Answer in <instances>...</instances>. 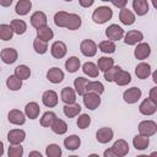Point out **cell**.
<instances>
[{
	"instance_id": "obj_21",
	"label": "cell",
	"mask_w": 157,
	"mask_h": 157,
	"mask_svg": "<svg viewBox=\"0 0 157 157\" xmlns=\"http://www.w3.org/2000/svg\"><path fill=\"white\" fill-rule=\"evenodd\" d=\"M39 113H40V108H39V104L37 102H28L25 105V115H26V118H29V119L34 120V119H37L39 117Z\"/></svg>"
},
{
	"instance_id": "obj_7",
	"label": "cell",
	"mask_w": 157,
	"mask_h": 157,
	"mask_svg": "<svg viewBox=\"0 0 157 157\" xmlns=\"http://www.w3.org/2000/svg\"><path fill=\"white\" fill-rule=\"evenodd\" d=\"M123 38H124L125 44H128V45H136L137 43L142 42L144 33L141 31H137V29H131V31H128L126 33H124Z\"/></svg>"
},
{
	"instance_id": "obj_5",
	"label": "cell",
	"mask_w": 157,
	"mask_h": 157,
	"mask_svg": "<svg viewBox=\"0 0 157 157\" xmlns=\"http://www.w3.org/2000/svg\"><path fill=\"white\" fill-rule=\"evenodd\" d=\"M124 33H125L124 29H123L120 26L115 25V23L109 25V26L105 28V36H107V38H108L109 40H113V42H117V40L123 39Z\"/></svg>"
},
{
	"instance_id": "obj_13",
	"label": "cell",
	"mask_w": 157,
	"mask_h": 157,
	"mask_svg": "<svg viewBox=\"0 0 157 157\" xmlns=\"http://www.w3.org/2000/svg\"><path fill=\"white\" fill-rule=\"evenodd\" d=\"M139 112H140L142 115H146V117L153 115V114L157 112V104L153 103L150 98H145V99L140 103V105H139Z\"/></svg>"
},
{
	"instance_id": "obj_33",
	"label": "cell",
	"mask_w": 157,
	"mask_h": 157,
	"mask_svg": "<svg viewBox=\"0 0 157 157\" xmlns=\"http://www.w3.org/2000/svg\"><path fill=\"white\" fill-rule=\"evenodd\" d=\"M81 67V61L77 56H70L69 59H66L65 61V69L67 72L70 74H75L76 71H78V69Z\"/></svg>"
},
{
	"instance_id": "obj_17",
	"label": "cell",
	"mask_w": 157,
	"mask_h": 157,
	"mask_svg": "<svg viewBox=\"0 0 157 157\" xmlns=\"http://www.w3.org/2000/svg\"><path fill=\"white\" fill-rule=\"evenodd\" d=\"M29 21H31L32 27H34L36 29H38V28H40L43 26H47L48 18H47V15L43 11H36V12L32 13Z\"/></svg>"
},
{
	"instance_id": "obj_6",
	"label": "cell",
	"mask_w": 157,
	"mask_h": 157,
	"mask_svg": "<svg viewBox=\"0 0 157 157\" xmlns=\"http://www.w3.org/2000/svg\"><path fill=\"white\" fill-rule=\"evenodd\" d=\"M141 96H142V91L139 87H131V88H128L126 91H124L123 99L128 104H134L141 98Z\"/></svg>"
},
{
	"instance_id": "obj_22",
	"label": "cell",
	"mask_w": 157,
	"mask_h": 157,
	"mask_svg": "<svg viewBox=\"0 0 157 157\" xmlns=\"http://www.w3.org/2000/svg\"><path fill=\"white\" fill-rule=\"evenodd\" d=\"M132 10L137 16H145L148 10L150 5L147 0H132Z\"/></svg>"
},
{
	"instance_id": "obj_15",
	"label": "cell",
	"mask_w": 157,
	"mask_h": 157,
	"mask_svg": "<svg viewBox=\"0 0 157 157\" xmlns=\"http://www.w3.org/2000/svg\"><path fill=\"white\" fill-rule=\"evenodd\" d=\"M64 77H65V75H64V71H63L61 69L56 67V66H54V67H50V69L47 71V80H48L49 82L54 83V85L63 82Z\"/></svg>"
},
{
	"instance_id": "obj_56",
	"label": "cell",
	"mask_w": 157,
	"mask_h": 157,
	"mask_svg": "<svg viewBox=\"0 0 157 157\" xmlns=\"http://www.w3.org/2000/svg\"><path fill=\"white\" fill-rule=\"evenodd\" d=\"M151 74H152V80H153V82L157 83V75H156V72H151Z\"/></svg>"
},
{
	"instance_id": "obj_42",
	"label": "cell",
	"mask_w": 157,
	"mask_h": 157,
	"mask_svg": "<svg viewBox=\"0 0 157 157\" xmlns=\"http://www.w3.org/2000/svg\"><path fill=\"white\" fill-rule=\"evenodd\" d=\"M55 119H56V114H55L54 112H52V110H48V112H45V113L42 115L39 123H40V125H42L43 128H50V125L53 124V121H54Z\"/></svg>"
},
{
	"instance_id": "obj_20",
	"label": "cell",
	"mask_w": 157,
	"mask_h": 157,
	"mask_svg": "<svg viewBox=\"0 0 157 157\" xmlns=\"http://www.w3.org/2000/svg\"><path fill=\"white\" fill-rule=\"evenodd\" d=\"M152 70H151V65L148 63H145V61H141L140 64L136 65L135 67V75L137 76V78L140 80H145L150 75H151Z\"/></svg>"
},
{
	"instance_id": "obj_40",
	"label": "cell",
	"mask_w": 157,
	"mask_h": 157,
	"mask_svg": "<svg viewBox=\"0 0 157 157\" xmlns=\"http://www.w3.org/2000/svg\"><path fill=\"white\" fill-rule=\"evenodd\" d=\"M96 65H97L99 71L104 72L105 70H108L109 67H112L114 65V59H112L109 56H101V58H98V61Z\"/></svg>"
},
{
	"instance_id": "obj_16",
	"label": "cell",
	"mask_w": 157,
	"mask_h": 157,
	"mask_svg": "<svg viewBox=\"0 0 157 157\" xmlns=\"http://www.w3.org/2000/svg\"><path fill=\"white\" fill-rule=\"evenodd\" d=\"M7 120L12 125H23L26 123V115L20 109H11L7 114Z\"/></svg>"
},
{
	"instance_id": "obj_19",
	"label": "cell",
	"mask_w": 157,
	"mask_h": 157,
	"mask_svg": "<svg viewBox=\"0 0 157 157\" xmlns=\"http://www.w3.org/2000/svg\"><path fill=\"white\" fill-rule=\"evenodd\" d=\"M135 20H136V16H135V13H134L131 10H129V9H126V7L120 9V12H119V21H120L123 25H125V26H131V25L135 23Z\"/></svg>"
},
{
	"instance_id": "obj_14",
	"label": "cell",
	"mask_w": 157,
	"mask_h": 157,
	"mask_svg": "<svg viewBox=\"0 0 157 157\" xmlns=\"http://www.w3.org/2000/svg\"><path fill=\"white\" fill-rule=\"evenodd\" d=\"M0 58H1V60H2L5 64L11 65V64H13V63L17 60L18 53H17V50H16L15 48H4V49L0 52Z\"/></svg>"
},
{
	"instance_id": "obj_53",
	"label": "cell",
	"mask_w": 157,
	"mask_h": 157,
	"mask_svg": "<svg viewBox=\"0 0 157 157\" xmlns=\"http://www.w3.org/2000/svg\"><path fill=\"white\" fill-rule=\"evenodd\" d=\"M12 2H13V0H0V5L4 7H9Z\"/></svg>"
},
{
	"instance_id": "obj_45",
	"label": "cell",
	"mask_w": 157,
	"mask_h": 157,
	"mask_svg": "<svg viewBox=\"0 0 157 157\" xmlns=\"http://www.w3.org/2000/svg\"><path fill=\"white\" fill-rule=\"evenodd\" d=\"M61 153L63 151L58 144H49L45 148V155L48 157H60Z\"/></svg>"
},
{
	"instance_id": "obj_27",
	"label": "cell",
	"mask_w": 157,
	"mask_h": 157,
	"mask_svg": "<svg viewBox=\"0 0 157 157\" xmlns=\"http://www.w3.org/2000/svg\"><path fill=\"white\" fill-rule=\"evenodd\" d=\"M88 78L83 77V76H78L74 80V90L76 92V94L78 96H83L86 93V86L88 83Z\"/></svg>"
},
{
	"instance_id": "obj_59",
	"label": "cell",
	"mask_w": 157,
	"mask_h": 157,
	"mask_svg": "<svg viewBox=\"0 0 157 157\" xmlns=\"http://www.w3.org/2000/svg\"><path fill=\"white\" fill-rule=\"evenodd\" d=\"M0 71H1V67H0Z\"/></svg>"
},
{
	"instance_id": "obj_38",
	"label": "cell",
	"mask_w": 157,
	"mask_h": 157,
	"mask_svg": "<svg viewBox=\"0 0 157 157\" xmlns=\"http://www.w3.org/2000/svg\"><path fill=\"white\" fill-rule=\"evenodd\" d=\"M15 75H16L18 78H21L22 81L28 80V78L31 77V69H29L27 65L21 64V65H18V66L15 67Z\"/></svg>"
},
{
	"instance_id": "obj_9",
	"label": "cell",
	"mask_w": 157,
	"mask_h": 157,
	"mask_svg": "<svg viewBox=\"0 0 157 157\" xmlns=\"http://www.w3.org/2000/svg\"><path fill=\"white\" fill-rule=\"evenodd\" d=\"M134 55L137 60H145L151 55V47L148 43L140 42L136 44V48L134 49Z\"/></svg>"
},
{
	"instance_id": "obj_23",
	"label": "cell",
	"mask_w": 157,
	"mask_h": 157,
	"mask_svg": "<svg viewBox=\"0 0 157 157\" xmlns=\"http://www.w3.org/2000/svg\"><path fill=\"white\" fill-rule=\"evenodd\" d=\"M60 98L65 104H72L76 102V92L71 87H64L60 92Z\"/></svg>"
},
{
	"instance_id": "obj_28",
	"label": "cell",
	"mask_w": 157,
	"mask_h": 157,
	"mask_svg": "<svg viewBox=\"0 0 157 157\" xmlns=\"http://www.w3.org/2000/svg\"><path fill=\"white\" fill-rule=\"evenodd\" d=\"M113 82H115L118 86H126L128 83L131 82V75H130L129 71H125V70L120 69L118 71V74L115 75Z\"/></svg>"
},
{
	"instance_id": "obj_49",
	"label": "cell",
	"mask_w": 157,
	"mask_h": 157,
	"mask_svg": "<svg viewBox=\"0 0 157 157\" xmlns=\"http://www.w3.org/2000/svg\"><path fill=\"white\" fill-rule=\"evenodd\" d=\"M110 2L118 7V9H124L126 7V4H128V0H110Z\"/></svg>"
},
{
	"instance_id": "obj_46",
	"label": "cell",
	"mask_w": 157,
	"mask_h": 157,
	"mask_svg": "<svg viewBox=\"0 0 157 157\" xmlns=\"http://www.w3.org/2000/svg\"><path fill=\"white\" fill-rule=\"evenodd\" d=\"M76 124H77V128H78V129L85 130V129H87V128L91 125V117H90L88 114H85V113L81 114V113H80Z\"/></svg>"
},
{
	"instance_id": "obj_24",
	"label": "cell",
	"mask_w": 157,
	"mask_h": 157,
	"mask_svg": "<svg viewBox=\"0 0 157 157\" xmlns=\"http://www.w3.org/2000/svg\"><path fill=\"white\" fill-rule=\"evenodd\" d=\"M80 146H81V139L75 134L69 135L67 137L64 139V147L69 151H76Z\"/></svg>"
},
{
	"instance_id": "obj_12",
	"label": "cell",
	"mask_w": 157,
	"mask_h": 157,
	"mask_svg": "<svg viewBox=\"0 0 157 157\" xmlns=\"http://www.w3.org/2000/svg\"><path fill=\"white\" fill-rule=\"evenodd\" d=\"M110 148L114 152L115 157H124V156H126L129 153V144L124 139L117 140Z\"/></svg>"
},
{
	"instance_id": "obj_34",
	"label": "cell",
	"mask_w": 157,
	"mask_h": 157,
	"mask_svg": "<svg viewBox=\"0 0 157 157\" xmlns=\"http://www.w3.org/2000/svg\"><path fill=\"white\" fill-rule=\"evenodd\" d=\"M82 71H83L85 75H87L88 77H92V78L98 77V75H99V70H98L97 65L94 63H92V61L85 63L82 65Z\"/></svg>"
},
{
	"instance_id": "obj_44",
	"label": "cell",
	"mask_w": 157,
	"mask_h": 157,
	"mask_svg": "<svg viewBox=\"0 0 157 157\" xmlns=\"http://www.w3.org/2000/svg\"><path fill=\"white\" fill-rule=\"evenodd\" d=\"M33 49L37 54H45L48 52V42H44L39 38H36L33 40Z\"/></svg>"
},
{
	"instance_id": "obj_31",
	"label": "cell",
	"mask_w": 157,
	"mask_h": 157,
	"mask_svg": "<svg viewBox=\"0 0 157 157\" xmlns=\"http://www.w3.org/2000/svg\"><path fill=\"white\" fill-rule=\"evenodd\" d=\"M50 129H52V131H53L54 134H56V135H64V134L67 131V124H66L65 120L59 119V118L56 117V119H55V120L53 121V124L50 125Z\"/></svg>"
},
{
	"instance_id": "obj_52",
	"label": "cell",
	"mask_w": 157,
	"mask_h": 157,
	"mask_svg": "<svg viewBox=\"0 0 157 157\" xmlns=\"http://www.w3.org/2000/svg\"><path fill=\"white\" fill-rule=\"evenodd\" d=\"M103 156H104V157H115V155H114V152L112 151V148L105 150V151L103 152Z\"/></svg>"
},
{
	"instance_id": "obj_50",
	"label": "cell",
	"mask_w": 157,
	"mask_h": 157,
	"mask_svg": "<svg viewBox=\"0 0 157 157\" xmlns=\"http://www.w3.org/2000/svg\"><path fill=\"white\" fill-rule=\"evenodd\" d=\"M148 98L157 104V87H152L150 90V93H148Z\"/></svg>"
},
{
	"instance_id": "obj_55",
	"label": "cell",
	"mask_w": 157,
	"mask_h": 157,
	"mask_svg": "<svg viewBox=\"0 0 157 157\" xmlns=\"http://www.w3.org/2000/svg\"><path fill=\"white\" fill-rule=\"evenodd\" d=\"M4 155V144L2 141H0V157Z\"/></svg>"
},
{
	"instance_id": "obj_30",
	"label": "cell",
	"mask_w": 157,
	"mask_h": 157,
	"mask_svg": "<svg viewBox=\"0 0 157 157\" xmlns=\"http://www.w3.org/2000/svg\"><path fill=\"white\" fill-rule=\"evenodd\" d=\"M148 145H150V137H147V136L139 134V135L134 136V139H132V146L139 151L146 150L148 147Z\"/></svg>"
},
{
	"instance_id": "obj_4",
	"label": "cell",
	"mask_w": 157,
	"mask_h": 157,
	"mask_svg": "<svg viewBox=\"0 0 157 157\" xmlns=\"http://www.w3.org/2000/svg\"><path fill=\"white\" fill-rule=\"evenodd\" d=\"M97 50H98V47L92 39H83L80 44V52L82 53V55L87 58L94 56L97 54Z\"/></svg>"
},
{
	"instance_id": "obj_2",
	"label": "cell",
	"mask_w": 157,
	"mask_h": 157,
	"mask_svg": "<svg viewBox=\"0 0 157 157\" xmlns=\"http://www.w3.org/2000/svg\"><path fill=\"white\" fill-rule=\"evenodd\" d=\"M139 134L151 137L157 132V124L155 120H142L139 123Z\"/></svg>"
},
{
	"instance_id": "obj_41",
	"label": "cell",
	"mask_w": 157,
	"mask_h": 157,
	"mask_svg": "<svg viewBox=\"0 0 157 157\" xmlns=\"http://www.w3.org/2000/svg\"><path fill=\"white\" fill-rule=\"evenodd\" d=\"M67 17H69V12H66V11H58L54 15V23H55V26L60 27V28H65Z\"/></svg>"
},
{
	"instance_id": "obj_36",
	"label": "cell",
	"mask_w": 157,
	"mask_h": 157,
	"mask_svg": "<svg viewBox=\"0 0 157 157\" xmlns=\"http://www.w3.org/2000/svg\"><path fill=\"white\" fill-rule=\"evenodd\" d=\"M10 25H11V27H12V29H13V33H16V34H18V36L23 34V33L27 31V23H26L23 20L15 18V20H12V21L10 22Z\"/></svg>"
},
{
	"instance_id": "obj_10",
	"label": "cell",
	"mask_w": 157,
	"mask_h": 157,
	"mask_svg": "<svg viewBox=\"0 0 157 157\" xmlns=\"http://www.w3.org/2000/svg\"><path fill=\"white\" fill-rule=\"evenodd\" d=\"M113 137H114V131L112 128H108V126H103L98 129L96 132V140L99 144H108L109 141L113 140Z\"/></svg>"
},
{
	"instance_id": "obj_18",
	"label": "cell",
	"mask_w": 157,
	"mask_h": 157,
	"mask_svg": "<svg viewBox=\"0 0 157 157\" xmlns=\"http://www.w3.org/2000/svg\"><path fill=\"white\" fill-rule=\"evenodd\" d=\"M26 139V132L22 129H12L7 132V141L12 145L22 144Z\"/></svg>"
},
{
	"instance_id": "obj_35",
	"label": "cell",
	"mask_w": 157,
	"mask_h": 157,
	"mask_svg": "<svg viewBox=\"0 0 157 157\" xmlns=\"http://www.w3.org/2000/svg\"><path fill=\"white\" fill-rule=\"evenodd\" d=\"M6 87H7L10 91H18V90H21V87H22V80L18 78L15 74H13V75H10V76L6 78Z\"/></svg>"
},
{
	"instance_id": "obj_54",
	"label": "cell",
	"mask_w": 157,
	"mask_h": 157,
	"mask_svg": "<svg viewBox=\"0 0 157 157\" xmlns=\"http://www.w3.org/2000/svg\"><path fill=\"white\" fill-rule=\"evenodd\" d=\"M29 157H33V156H37V157H42V153L40 152H38V151H32V152H29V155H28Z\"/></svg>"
},
{
	"instance_id": "obj_1",
	"label": "cell",
	"mask_w": 157,
	"mask_h": 157,
	"mask_svg": "<svg viewBox=\"0 0 157 157\" xmlns=\"http://www.w3.org/2000/svg\"><path fill=\"white\" fill-rule=\"evenodd\" d=\"M113 17V10L109 7V6H98L93 13H92V20L94 23H98V25H103V23H107L109 20H112Z\"/></svg>"
},
{
	"instance_id": "obj_48",
	"label": "cell",
	"mask_w": 157,
	"mask_h": 157,
	"mask_svg": "<svg viewBox=\"0 0 157 157\" xmlns=\"http://www.w3.org/2000/svg\"><path fill=\"white\" fill-rule=\"evenodd\" d=\"M120 69H121V67H120L119 65H113L112 67H109L108 70H105V71H104V80H105L107 82H113L115 75L118 74V71H119Z\"/></svg>"
},
{
	"instance_id": "obj_37",
	"label": "cell",
	"mask_w": 157,
	"mask_h": 157,
	"mask_svg": "<svg viewBox=\"0 0 157 157\" xmlns=\"http://www.w3.org/2000/svg\"><path fill=\"white\" fill-rule=\"evenodd\" d=\"M98 49L104 53V54H113L117 49V45H115V42L113 40H109V39H105V40H102L98 45Z\"/></svg>"
},
{
	"instance_id": "obj_8",
	"label": "cell",
	"mask_w": 157,
	"mask_h": 157,
	"mask_svg": "<svg viewBox=\"0 0 157 157\" xmlns=\"http://www.w3.org/2000/svg\"><path fill=\"white\" fill-rule=\"evenodd\" d=\"M67 53V47L61 40H55L50 47V54L55 59H63Z\"/></svg>"
},
{
	"instance_id": "obj_51",
	"label": "cell",
	"mask_w": 157,
	"mask_h": 157,
	"mask_svg": "<svg viewBox=\"0 0 157 157\" xmlns=\"http://www.w3.org/2000/svg\"><path fill=\"white\" fill-rule=\"evenodd\" d=\"M93 2H94V0H78L80 6H82V7H85V9L91 7V6L93 5Z\"/></svg>"
},
{
	"instance_id": "obj_32",
	"label": "cell",
	"mask_w": 157,
	"mask_h": 157,
	"mask_svg": "<svg viewBox=\"0 0 157 157\" xmlns=\"http://www.w3.org/2000/svg\"><path fill=\"white\" fill-rule=\"evenodd\" d=\"M37 38L44 40V42H49L54 38V32L53 29L47 25V26H43L40 28L37 29Z\"/></svg>"
},
{
	"instance_id": "obj_57",
	"label": "cell",
	"mask_w": 157,
	"mask_h": 157,
	"mask_svg": "<svg viewBox=\"0 0 157 157\" xmlns=\"http://www.w3.org/2000/svg\"><path fill=\"white\" fill-rule=\"evenodd\" d=\"M101 1H104V2H108V1H110V0H101Z\"/></svg>"
},
{
	"instance_id": "obj_3",
	"label": "cell",
	"mask_w": 157,
	"mask_h": 157,
	"mask_svg": "<svg viewBox=\"0 0 157 157\" xmlns=\"http://www.w3.org/2000/svg\"><path fill=\"white\" fill-rule=\"evenodd\" d=\"M83 104L90 110H96L101 105V94L93 93V92H86L83 96Z\"/></svg>"
},
{
	"instance_id": "obj_47",
	"label": "cell",
	"mask_w": 157,
	"mask_h": 157,
	"mask_svg": "<svg viewBox=\"0 0 157 157\" xmlns=\"http://www.w3.org/2000/svg\"><path fill=\"white\" fill-rule=\"evenodd\" d=\"M7 156L9 157H22L23 156V147L21 146V144H17V145L10 144V147L7 150Z\"/></svg>"
},
{
	"instance_id": "obj_58",
	"label": "cell",
	"mask_w": 157,
	"mask_h": 157,
	"mask_svg": "<svg viewBox=\"0 0 157 157\" xmlns=\"http://www.w3.org/2000/svg\"><path fill=\"white\" fill-rule=\"evenodd\" d=\"M64 1H67V2H70V1H72V0H64Z\"/></svg>"
},
{
	"instance_id": "obj_26",
	"label": "cell",
	"mask_w": 157,
	"mask_h": 157,
	"mask_svg": "<svg viewBox=\"0 0 157 157\" xmlns=\"http://www.w3.org/2000/svg\"><path fill=\"white\" fill-rule=\"evenodd\" d=\"M32 9V1L31 0H18L15 6V12L20 16H26Z\"/></svg>"
},
{
	"instance_id": "obj_39",
	"label": "cell",
	"mask_w": 157,
	"mask_h": 157,
	"mask_svg": "<svg viewBox=\"0 0 157 157\" xmlns=\"http://www.w3.org/2000/svg\"><path fill=\"white\" fill-rule=\"evenodd\" d=\"M13 29L11 25L7 23H1L0 25V39L1 40H10L13 37Z\"/></svg>"
},
{
	"instance_id": "obj_11",
	"label": "cell",
	"mask_w": 157,
	"mask_h": 157,
	"mask_svg": "<svg viewBox=\"0 0 157 157\" xmlns=\"http://www.w3.org/2000/svg\"><path fill=\"white\" fill-rule=\"evenodd\" d=\"M42 102L45 107L48 108H54L56 107L58 102H59V97H58V93L53 90H47L43 92L42 94Z\"/></svg>"
},
{
	"instance_id": "obj_29",
	"label": "cell",
	"mask_w": 157,
	"mask_h": 157,
	"mask_svg": "<svg viewBox=\"0 0 157 157\" xmlns=\"http://www.w3.org/2000/svg\"><path fill=\"white\" fill-rule=\"evenodd\" d=\"M81 105L78 103H72V104H65L63 107V112L66 118H75L81 113Z\"/></svg>"
},
{
	"instance_id": "obj_25",
	"label": "cell",
	"mask_w": 157,
	"mask_h": 157,
	"mask_svg": "<svg viewBox=\"0 0 157 157\" xmlns=\"http://www.w3.org/2000/svg\"><path fill=\"white\" fill-rule=\"evenodd\" d=\"M82 25V20L77 13H69L67 21H66V26L65 28L69 31H76L81 27Z\"/></svg>"
},
{
	"instance_id": "obj_43",
	"label": "cell",
	"mask_w": 157,
	"mask_h": 157,
	"mask_svg": "<svg viewBox=\"0 0 157 157\" xmlns=\"http://www.w3.org/2000/svg\"><path fill=\"white\" fill-rule=\"evenodd\" d=\"M86 92H93L97 94H102L104 92V86L99 81H88L86 86Z\"/></svg>"
}]
</instances>
